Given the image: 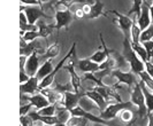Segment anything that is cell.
Listing matches in <instances>:
<instances>
[{"label": "cell", "mask_w": 153, "mask_h": 126, "mask_svg": "<svg viewBox=\"0 0 153 126\" xmlns=\"http://www.w3.org/2000/svg\"><path fill=\"white\" fill-rule=\"evenodd\" d=\"M33 126H43V125H36V124H35V125H33Z\"/></svg>", "instance_id": "47"}, {"label": "cell", "mask_w": 153, "mask_h": 126, "mask_svg": "<svg viewBox=\"0 0 153 126\" xmlns=\"http://www.w3.org/2000/svg\"><path fill=\"white\" fill-rule=\"evenodd\" d=\"M29 78H30V77L25 74L24 70H20V84H23V83L28 82Z\"/></svg>", "instance_id": "38"}, {"label": "cell", "mask_w": 153, "mask_h": 126, "mask_svg": "<svg viewBox=\"0 0 153 126\" xmlns=\"http://www.w3.org/2000/svg\"><path fill=\"white\" fill-rule=\"evenodd\" d=\"M136 21L139 27L140 31H144L151 25V17H150V5L147 4V1L144 0L142 8H140V14L138 17H136Z\"/></svg>", "instance_id": "10"}, {"label": "cell", "mask_w": 153, "mask_h": 126, "mask_svg": "<svg viewBox=\"0 0 153 126\" xmlns=\"http://www.w3.org/2000/svg\"><path fill=\"white\" fill-rule=\"evenodd\" d=\"M54 126H66V124H63V123H58V124H55Z\"/></svg>", "instance_id": "45"}, {"label": "cell", "mask_w": 153, "mask_h": 126, "mask_svg": "<svg viewBox=\"0 0 153 126\" xmlns=\"http://www.w3.org/2000/svg\"><path fill=\"white\" fill-rule=\"evenodd\" d=\"M53 64H52V60H47L45 61L40 67H39L38 71H37V74H36V78L38 79L39 82H42L45 77H47L48 74H51L52 71H53Z\"/></svg>", "instance_id": "23"}, {"label": "cell", "mask_w": 153, "mask_h": 126, "mask_svg": "<svg viewBox=\"0 0 153 126\" xmlns=\"http://www.w3.org/2000/svg\"><path fill=\"white\" fill-rule=\"evenodd\" d=\"M120 117H121V120L127 123V124H130L134 122V113L129 109H126V110L120 112Z\"/></svg>", "instance_id": "32"}, {"label": "cell", "mask_w": 153, "mask_h": 126, "mask_svg": "<svg viewBox=\"0 0 153 126\" xmlns=\"http://www.w3.org/2000/svg\"><path fill=\"white\" fill-rule=\"evenodd\" d=\"M39 69V57L37 53H32L30 56L27 57L24 71L29 77H35Z\"/></svg>", "instance_id": "14"}, {"label": "cell", "mask_w": 153, "mask_h": 126, "mask_svg": "<svg viewBox=\"0 0 153 126\" xmlns=\"http://www.w3.org/2000/svg\"><path fill=\"white\" fill-rule=\"evenodd\" d=\"M20 120H21V126H33L35 125V122L31 119V117L29 115L27 116H21L20 117Z\"/></svg>", "instance_id": "34"}, {"label": "cell", "mask_w": 153, "mask_h": 126, "mask_svg": "<svg viewBox=\"0 0 153 126\" xmlns=\"http://www.w3.org/2000/svg\"><path fill=\"white\" fill-rule=\"evenodd\" d=\"M139 86L142 88V92L144 94V97H145V105H146V109H147V113L149 112H153V92L150 91L145 86V84L139 80Z\"/></svg>", "instance_id": "24"}, {"label": "cell", "mask_w": 153, "mask_h": 126, "mask_svg": "<svg viewBox=\"0 0 153 126\" xmlns=\"http://www.w3.org/2000/svg\"><path fill=\"white\" fill-rule=\"evenodd\" d=\"M123 57L130 66V71L135 74H139L142 71H144V62H142L140 59L136 55V53L132 51L131 48V41L130 39L123 38Z\"/></svg>", "instance_id": "1"}, {"label": "cell", "mask_w": 153, "mask_h": 126, "mask_svg": "<svg viewBox=\"0 0 153 126\" xmlns=\"http://www.w3.org/2000/svg\"><path fill=\"white\" fill-rule=\"evenodd\" d=\"M21 4L24 5H30V6H39L40 7V4H39L37 0H20Z\"/></svg>", "instance_id": "39"}, {"label": "cell", "mask_w": 153, "mask_h": 126, "mask_svg": "<svg viewBox=\"0 0 153 126\" xmlns=\"http://www.w3.org/2000/svg\"><path fill=\"white\" fill-rule=\"evenodd\" d=\"M86 126H89V125H86Z\"/></svg>", "instance_id": "48"}, {"label": "cell", "mask_w": 153, "mask_h": 126, "mask_svg": "<svg viewBox=\"0 0 153 126\" xmlns=\"http://www.w3.org/2000/svg\"><path fill=\"white\" fill-rule=\"evenodd\" d=\"M55 13H54V18H55V24L54 28L56 30H60L62 28L68 29L69 25L74 21V15L71 14L70 9L63 6L60 1L56 2L55 5Z\"/></svg>", "instance_id": "2"}, {"label": "cell", "mask_w": 153, "mask_h": 126, "mask_svg": "<svg viewBox=\"0 0 153 126\" xmlns=\"http://www.w3.org/2000/svg\"><path fill=\"white\" fill-rule=\"evenodd\" d=\"M37 1H38L39 4H40V7H42V5H43V4H45V2H47L48 0H37Z\"/></svg>", "instance_id": "44"}, {"label": "cell", "mask_w": 153, "mask_h": 126, "mask_svg": "<svg viewBox=\"0 0 153 126\" xmlns=\"http://www.w3.org/2000/svg\"><path fill=\"white\" fill-rule=\"evenodd\" d=\"M23 99L27 100V101H29V103H30L32 107H35L37 110H40V109L45 108L47 105H50L48 100H47L43 94H40V93H36V94H33V95L21 94V100H23Z\"/></svg>", "instance_id": "11"}, {"label": "cell", "mask_w": 153, "mask_h": 126, "mask_svg": "<svg viewBox=\"0 0 153 126\" xmlns=\"http://www.w3.org/2000/svg\"><path fill=\"white\" fill-rule=\"evenodd\" d=\"M59 53H60V45H59V41H58V39H56V41L52 44L51 46H48L47 48H46L45 53L42 55V56H38L39 60L43 59L44 61H47V60H52L54 57H56L58 55H59Z\"/></svg>", "instance_id": "22"}, {"label": "cell", "mask_w": 153, "mask_h": 126, "mask_svg": "<svg viewBox=\"0 0 153 126\" xmlns=\"http://www.w3.org/2000/svg\"><path fill=\"white\" fill-rule=\"evenodd\" d=\"M90 9H91V5H84L83 7H82V10H83V13H84V15H85V17L89 15V13H90Z\"/></svg>", "instance_id": "41"}, {"label": "cell", "mask_w": 153, "mask_h": 126, "mask_svg": "<svg viewBox=\"0 0 153 126\" xmlns=\"http://www.w3.org/2000/svg\"><path fill=\"white\" fill-rule=\"evenodd\" d=\"M131 48H132L134 52L136 53L138 57L140 59V61L145 63L147 61V54H146L145 48L142 46V44H131Z\"/></svg>", "instance_id": "26"}, {"label": "cell", "mask_w": 153, "mask_h": 126, "mask_svg": "<svg viewBox=\"0 0 153 126\" xmlns=\"http://www.w3.org/2000/svg\"><path fill=\"white\" fill-rule=\"evenodd\" d=\"M84 95L82 94H77L75 92H66L63 94V102H62V105L68 110H73L74 108H76L78 103H79V100Z\"/></svg>", "instance_id": "15"}, {"label": "cell", "mask_w": 153, "mask_h": 126, "mask_svg": "<svg viewBox=\"0 0 153 126\" xmlns=\"http://www.w3.org/2000/svg\"><path fill=\"white\" fill-rule=\"evenodd\" d=\"M31 117V119L33 122H39V123H43L46 126H54L55 124L59 123V120L56 118V116H40L37 113V111H30L28 113Z\"/></svg>", "instance_id": "19"}, {"label": "cell", "mask_w": 153, "mask_h": 126, "mask_svg": "<svg viewBox=\"0 0 153 126\" xmlns=\"http://www.w3.org/2000/svg\"><path fill=\"white\" fill-rule=\"evenodd\" d=\"M150 17H151V23H153V0L150 5Z\"/></svg>", "instance_id": "43"}, {"label": "cell", "mask_w": 153, "mask_h": 126, "mask_svg": "<svg viewBox=\"0 0 153 126\" xmlns=\"http://www.w3.org/2000/svg\"><path fill=\"white\" fill-rule=\"evenodd\" d=\"M75 67L78 68L79 71H82L83 74H94L100 70V64H97L94 62H92L89 59H82V60H76L75 62Z\"/></svg>", "instance_id": "12"}, {"label": "cell", "mask_w": 153, "mask_h": 126, "mask_svg": "<svg viewBox=\"0 0 153 126\" xmlns=\"http://www.w3.org/2000/svg\"><path fill=\"white\" fill-rule=\"evenodd\" d=\"M142 46L145 48L146 54H147V61H150L151 56L153 54V39L152 40H149V41H144L142 43Z\"/></svg>", "instance_id": "33"}, {"label": "cell", "mask_w": 153, "mask_h": 126, "mask_svg": "<svg viewBox=\"0 0 153 126\" xmlns=\"http://www.w3.org/2000/svg\"><path fill=\"white\" fill-rule=\"evenodd\" d=\"M130 102L132 105L137 107V115L138 118L140 120L145 119L147 117V109L145 105V97L142 92V88L139 86V83L135 84L131 87V93H130Z\"/></svg>", "instance_id": "3"}, {"label": "cell", "mask_w": 153, "mask_h": 126, "mask_svg": "<svg viewBox=\"0 0 153 126\" xmlns=\"http://www.w3.org/2000/svg\"><path fill=\"white\" fill-rule=\"evenodd\" d=\"M99 37H100V41H101V46H102V49H98L97 52H94L91 56L89 57L92 62H94V63H97V64H101V63H104V62L109 57V49L107 48L106 43H105L104 37H102V35H101V33L99 35Z\"/></svg>", "instance_id": "13"}, {"label": "cell", "mask_w": 153, "mask_h": 126, "mask_svg": "<svg viewBox=\"0 0 153 126\" xmlns=\"http://www.w3.org/2000/svg\"><path fill=\"white\" fill-rule=\"evenodd\" d=\"M47 45H46V39L43 38H37L35 40H32L30 43H27V45L20 48V55H23L25 57L30 56L32 53H37L38 56H42L45 53Z\"/></svg>", "instance_id": "5"}, {"label": "cell", "mask_w": 153, "mask_h": 126, "mask_svg": "<svg viewBox=\"0 0 153 126\" xmlns=\"http://www.w3.org/2000/svg\"><path fill=\"white\" fill-rule=\"evenodd\" d=\"M134 123V122H132ZM132 123H130V124H128V125H126V126H130V125H132Z\"/></svg>", "instance_id": "46"}, {"label": "cell", "mask_w": 153, "mask_h": 126, "mask_svg": "<svg viewBox=\"0 0 153 126\" xmlns=\"http://www.w3.org/2000/svg\"><path fill=\"white\" fill-rule=\"evenodd\" d=\"M21 12H23L25 14V17L28 20V23L33 25L36 24L38 20L40 18H46V20H51L52 16H48L47 14L44 13V10L40 7H37V6H31V7H23L21 6Z\"/></svg>", "instance_id": "7"}, {"label": "cell", "mask_w": 153, "mask_h": 126, "mask_svg": "<svg viewBox=\"0 0 153 126\" xmlns=\"http://www.w3.org/2000/svg\"><path fill=\"white\" fill-rule=\"evenodd\" d=\"M111 74L114 77L115 79L117 80V84H124L127 85L129 88H131L135 84H137V79H136V74H132L131 71H120V70H116L113 69Z\"/></svg>", "instance_id": "9"}, {"label": "cell", "mask_w": 153, "mask_h": 126, "mask_svg": "<svg viewBox=\"0 0 153 126\" xmlns=\"http://www.w3.org/2000/svg\"><path fill=\"white\" fill-rule=\"evenodd\" d=\"M60 2H61L63 6H66V7L70 9V7L74 5V4H78V2H84L85 0H59Z\"/></svg>", "instance_id": "36"}, {"label": "cell", "mask_w": 153, "mask_h": 126, "mask_svg": "<svg viewBox=\"0 0 153 126\" xmlns=\"http://www.w3.org/2000/svg\"><path fill=\"white\" fill-rule=\"evenodd\" d=\"M104 15V16H107V13L104 12V4L101 0H96V2L91 5V9H90V13L86 16V18L89 20H94V18H98L99 16Z\"/></svg>", "instance_id": "20"}, {"label": "cell", "mask_w": 153, "mask_h": 126, "mask_svg": "<svg viewBox=\"0 0 153 126\" xmlns=\"http://www.w3.org/2000/svg\"><path fill=\"white\" fill-rule=\"evenodd\" d=\"M40 116H55V104H50L37 111Z\"/></svg>", "instance_id": "31"}, {"label": "cell", "mask_w": 153, "mask_h": 126, "mask_svg": "<svg viewBox=\"0 0 153 126\" xmlns=\"http://www.w3.org/2000/svg\"><path fill=\"white\" fill-rule=\"evenodd\" d=\"M144 67H145V72L151 78H153V63L151 61H146L145 63H144Z\"/></svg>", "instance_id": "37"}, {"label": "cell", "mask_w": 153, "mask_h": 126, "mask_svg": "<svg viewBox=\"0 0 153 126\" xmlns=\"http://www.w3.org/2000/svg\"><path fill=\"white\" fill-rule=\"evenodd\" d=\"M74 17H75V18H77V20L85 17V15H84V13H83V10H82V8L76 9V12H75V16H74Z\"/></svg>", "instance_id": "40"}, {"label": "cell", "mask_w": 153, "mask_h": 126, "mask_svg": "<svg viewBox=\"0 0 153 126\" xmlns=\"http://www.w3.org/2000/svg\"><path fill=\"white\" fill-rule=\"evenodd\" d=\"M131 108H132V103L130 101L111 103L106 107V109L104 111L100 112V117L102 119H105V120H113L121 111L126 110V109L131 110Z\"/></svg>", "instance_id": "6"}, {"label": "cell", "mask_w": 153, "mask_h": 126, "mask_svg": "<svg viewBox=\"0 0 153 126\" xmlns=\"http://www.w3.org/2000/svg\"><path fill=\"white\" fill-rule=\"evenodd\" d=\"M142 31L139 29L137 24V21L136 18L132 21V27H131V31H130V41L131 44H139V36H140Z\"/></svg>", "instance_id": "25"}, {"label": "cell", "mask_w": 153, "mask_h": 126, "mask_svg": "<svg viewBox=\"0 0 153 126\" xmlns=\"http://www.w3.org/2000/svg\"><path fill=\"white\" fill-rule=\"evenodd\" d=\"M39 93L43 94L48 100L50 104H62V102H63V94L58 93L53 88H43L39 91Z\"/></svg>", "instance_id": "18"}, {"label": "cell", "mask_w": 153, "mask_h": 126, "mask_svg": "<svg viewBox=\"0 0 153 126\" xmlns=\"http://www.w3.org/2000/svg\"><path fill=\"white\" fill-rule=\"evenodd\" d=\"M153 39V24H151L147 29H145L144 31H142L140 36H139V44L144 43V41H149Z\"/></svg>", "instance_id": "28"}, {"label": "cell", "mask_w": 153, "mask_h": 126, "mask_svg": "<svg viewBox=\"0 0 153 126\" xmlns=\"http://www.w3.org/2000/svg\"><path fill=\"white\" fill-rule=\"evenodd\" d=\"M54 91H56L58 93H61V94H65L66 92H74V88H73V85L71 83H67V84H55V87H54Z\"/></svg>", "instance_id": "30"}, {"label": "cell", "mask_w": 153, "mask_h": 126, "mask_svg": "<svg viewBox=\"0 0 153 126\" xmlns=\"http://www.w3.org/2000/svg\"><path fill=\"white\" fill-rule=\"evenodd\" d=\"M36 25L38 27L39 36H40V38H43V39H46V38L52 33L53 29H55V28H54V24H47V23L44 21V18L38 20L37 23H36Z\"/></svg>", "instance_id": "21"}, {"label": "cell", "mask_w": 153, "mask_h": 126, "mask_svg": "<svg viewBox=\"0 0 153 126\" xmlns=\"http://www.w3.org/2000/svg\"><path fill=\"white\" fill-rule=\"evenodd\" d=\"M143 2H144V0H134V2H132V6H131L130 10L128 12V15L135 14V15H136V17H138V16H139V14H140V8H142Z\"/></svg>", "instance_id": "29"}, {"label": "cell", "mask_w": 153, "mask_h": 126, "mask_svg": "<svg viewBox=\"0 0 153 126\" xmlns=\"http://www.w3.org/2000/svg\"><path fill=\"white\" fill-rule=\"evenodd\" d=\"M31 108H32V105H31L30 103L21 104V107H20V115H21V116H27V115L30 112Z\"/></svg>", "instance_id": "35"}, {"label": "cell", "mask_w": 153, "mask_h": 126, "mask_svg": "<svg viewBox=\"0 0 153 126\" xmlns=\"http://www.w3.org/2000/svg\"><path fill=\"white\" fill-rule=\"evenodd\" d=\"M75 49H76V43H73V45H71V47H70V49L68 51V53H67V54L63 56V59H62L61 61H60V62L54 67L53 71L48 74L47 77H45L42 82L39 83V87H38L39 91H40V89H43V88H47L48 86H51V85H52V83L54 82V78H55L56 74L59 72V70L62 69L63 66L66 64V62H67V61H68V60L70 59L74 54H75Z\"/></svg>", "instance_id": "4"}, {"label": "cell", "mask_w": 153, "mask_h": 126, "mask_svg": "<svg viewBox=\"0 0 153 126\" xmlns=\"http://www.w3.org/2000/svg\"><path fill=\"white\" fill-rule=\"evenodd\" d=\"M85 97H89L90 100H91L93 103L96 104L97 107H98V109H99V111H104L105 109H106V107L108 105V102L104 99V97L100 95L99 93L97 92V91H94V89H91V91H86L85 92Z\"/></svg>", "instance_id": "17"}, {"label": "cell", "mask_w": 153, "mask_h": 126, "mask_svg": "<svg viewBox=\"0 0 153 126\" xmlns=\"http://www.w3.org/2000/svg\"><path fill=\"white\" fill-rule=\"evenodd\" d=\"M147 126H153V112L147 113Z\"/></svg>", "instance_id": "42"}, {"label": "cell", "mask_w": 153, "mask_h": 126, "mask_svg": "<svg viewBox=\"0 0 153 126\" xmlns=\"http://www.w3.org/2000/svg\"><path fill=\"white\" fill-rule=\"evenodd\" d=\"M106 13H112V14H114L116 16V20H114V23L117 24V27L123 32L124 38L130 39V31L131 27H132V20H130V17L124 14H121L117 10H109V12H106Z\"/></svg>", "instance_id": "8"}, {"label": "cell", "mask_w": 153, "mask_h": 126, "mask_svg": "<svg viewBox=\"0 0 153 126\" xmlns=\"http://www.w3.org/2000/svg\"><path fill=\"white\" fill-rule=\"evenodd\" d=\"M39 80L35 77H30L29 80L23 84H20V92L21 94H27V95H33L36 92H39Z\"/></svg>", "instance_id": "16"}, {"label": "cell", "mask_w": 153, "mask_h": 126, "mask_svg": "<svg viewBox=\"0 0 153 126\" xmlns=\"http://www.w3.org/2000/svg\"><path fill=\"white\" fill-rule=\"evenodd\" d=\"M88 120L83 117L77 116H70L69 119L66 122V126H86Z\"/></svg>", "instance_id": "27"}]
</instances>
